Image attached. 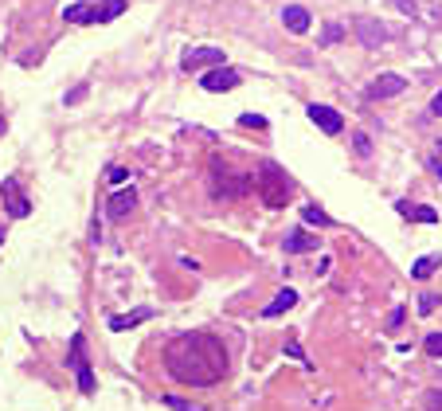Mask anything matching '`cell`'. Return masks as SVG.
Masks as SVG:
<instances>
[{
  "label": "cell",
  "mask_w": 442,
  "mask_h": 411,
  "mask_svg": "<svg viewBox=\"0 0 442 411\" xmlns=\"http://www.w3.org/2000/svg\"><path fill=\"white\" fill-rule=\"evenodd\" d=\"M407 91V79L403 75H380V79L368 87V98H395V94Z\"/></svg>",
  "instance_id": "30bf717a"
},
{
  "label": "cell",
  "mask_w": 442,
  "mask_h": 411,
  "mask_svg": "<svg viewBox=\"0 0 442 411\" xmlns=\"http://www.w3.org/2000/svg\"><path fill=\"white\" fill-rule=\"evenodd\" d=\"M153 317V310H129V313H118V317H110V329L121 333V329H133V325H141V321Z\"/></svg>",
  "instance_id": "e0dca14e"
},
{
  "label": "cell",
  "mask_w": 442,
  "mask_h": 411,
  "mask_svg": "<svg viewBox=\"0 0 442 411\" xmlns=\"http://www.w3.org/2000/svg\"><path fill=\"white\" fill-rule=\"evenodd\" d=\"M282 24L294 31V36H305L314 20H309V12H305L302 4H286V8H282Z\"/></svg>",
  "instance_id": "7c38bea8"
},
{
  "label": "cell",
  "mask_w": 442,
  "mask_h": 411,
  "mask_svg": "<svg viewBox=\"0 0 442 411\" xmlns=\"http://www.w3.org/2000/svg\"><path fill=\"white\" fill-rule=\"evenodd\" d=\"M67 364H71V372H75L79 388L90 396V391H94V368H90V361H87V337H82V333H75V337H71Z\"/></svg>",
  "instance_id": "3957f363"
},
{
  "label": "cell",
  "mask_w": 442,
  "mask_h": 411,
  "mask_svg": "<svg viewBox=\"0 0 442 411\" xmlns=\"http://www.w3.org/2000/svg\"><path fill=\"white\" fill-rule=\"evenodd\" d=\"M165 368L188 388H212L227 376V349L216 333H180L165 345Z\"/></svg>",
  "instance_id": "6da1fadb"
},
{
  "label": "cell",
  "mask_w": 442,
  "mask_h": 411,
  "mask_svg": "<svg viewBox=\"0 0 442 411\" xmlns=\"http://www.w3.org/2000/svg\"><path fill=\"white\" fill-rule=\"evenodd\" d=\"M356 31H360V43L364 47H380V43H388V28L376 20H368V16H360L356 20Z\"/></svg>",
  "instance_id": "8fae6325"
},
{
  "label": "cell",
  "mask_w": 442,
  "mask_h": 411,
  "mask_svg": "<svg viewBox=\"0 0 442 411\" xmlns=\"http://www.w3.org/2000/svg\"><path fill=\"white\" fill-rule=\"evenodd\" d=\"M305 114H309V121H314V126H317L321 133H329V137L344 130V118L333 110V106H321V102H314V106H309Z\"/></svg>",
  "instance_id": "8992f818"
},
{
  "label": "cell",
  "mask_w": 442,
  "mask_h": 411,
  "mask_svg": "<svg viewBox=\"0 0 442 411\" xmlns=\"http://www.w3.org/2000/svg\"><path fill=\"white\" fill-rule=\"evenodd\" d=\"M0 243H4V227H0Z\"/></svg>",
  "instance_id": "d6a6232c"
},
{
  "label": "cell",
  "mask_w": 442,
  "mask_h": 411,
  "mask_svg": "<svg viewBox=\"0 0 442 411\" xmlns=\"http://www.w3.org/2000/svg\"><path fill=\"white\" fill-rule=\"evenodd\" d=\"M184 70H200V67H227L223 63V51L219 47H188L184 51Z\"/></svg>",
  "instance_id": "52a82bcc"
},
{
  "label": "cell",
  "mask_w": 442,
  "mask_h": 411,
  "mask_svg": "<svg viewBox=\"0 0 442 411\" xmlns=\"http://www.w3.org/2000/svg\"><path fill=\"white\" fill-rule=\"evenodd\" d=\"M297 251H317V235H305L302 227H294L286 235V255H297Z\"/></svg>",
  "instance_id": "2e32d148"
},
{
  "label": "cell",
  "mask_w": 442,
  "mask_h": 411,
  "mask_svg": "<svg viewBox=\"0 0 442 411\" xmlns=\"http://www.w3.org/2000/svg\"><path fill=\"white\" fill-rule=\"evenodd\" d=\"M302 220L305 223H317V227H333V220H329V216H325L317 204H305V208H302Z\"/></svg>",
  "instance_id": "ffe728a7"
},
{
  "label": "cell",
  "mask_w": 442,
  "mask_h": 411,
  "mask_svg": "<svg viewBox=\"0 0 442 411\" xmlns=\"http://www.w3.org/2000/svg\"><path fill=\"white\" fill-rule=\"evenodd\" d=\"M82 94H87V87H75V91L67 94V102H71V106H75V102H82Z\"/></svg>",
  "instance_id": "f546056e"
},
{
  "label": "cell",
  "mask_w": 442,
  "mask_h": 411,
  "mask_svg": "<svg viewBox=\"0 0 442 411\" xmlns=\"http://www.w3.org/2000/svg\"><path fill=\"white\" fill-rule=\"evenodd\" d=\"M239 126H246V130H266V118H258V114H243Z\"/></svg>",
  "instance_id": "603a6c76"
},
{
  "label": "cell",
  "mask_w": 442,
  "mask_h": 411,
  "mask_svg": "<svg viewBox=\"0 0 442 411\" xmlns=\"http://www.w3.org/2000/svg\"><path fill=\"white\" fill-rule=\"evenodd\" d=\"M0 204H4V211H8L12 220H24V216H31V204L28 196H24L20 181L16 177H8V181L0 184Z\"/></svg>",
  "instance_id": "5b68a950"
},
{
  "label": "cell",
  "mask_w": 442,
  "mask_h": 411,
  "mask_svg": "<svg viewBox=\"0 0 442 411\" xmlns=\"http://www.w3.org/2000/svg\"><path fill=\"white\" fill-rule=\"evenodd\" d=\"M165 408H172V411H196V408H192V403L177 400V396H165Z\"/></svg>",
  "instance_id": "484cf974"
},
{
  "label": "cell",
  "mask_w": 442,
  "mask_h": 411,
  "mask_svg": "<svg viewBox=\"0 0 442 411\" xmlns=\"http://www.w3.org/2000/svg\"><path fill=\"white\" fill-rule=\"evenodd\" d=\"M356 153H360V157H372V141H368V137H364V133H356Z\"/></svg>",
  "instance_id": "d4e9b609"
},
{
  "label": "cell",
  "mask_w": 442,
  "mask_h": 411,
  "mask_svg": "<svg viewBox=\"0 0 442 411\" xmlns=\"http://www.w3.org/2000/svg\"><path fill=\"white\" fill-rule=\"evenodd\" d=\"M255 177H258V192H263L266 208H286V204H290L294 184H290V177H286L282 165H274V160H258Z\"/></svg>",
  "instance_id": "7a4b0ae2"
},
{
  "label": "cell",
  "mask_w": 442,
  "mask_h": 411,
  "mask_svg": "<svg viewBox=\"0 0 442 411\" xmlns=\"http://www.w3.org/2000/svg\"><path fill=\"white\" fill-rule=\"evenodd\" d=\"M427 165H431V172H434V177L442 181V160H427Z\"/></svg>",
  "instance_id": "1f68e13d"
},
{
  "label": "cell",
  "mask_w": 442,
  "mask_h": 411,
  "mask_svg": "<svg viewBox=\"0 0 442 411\" xmlns=\"http://www.w3.org/2000/svg\"><path fill=\"white\" fill-rule=\"evenodd\" d=\"M395 208H399V216H407V220H419V223H439V211H434V208H427V204H407V200H399Z\"/></svg>",
  "instance_id": "9a60e30c"
},
{
  "label": "cell",
  "mask_w": 442,
  "mask_h": 411,
  "mask_svg": "<svg viewBox=\"0 0 442 411\" xmlns=\"http://www.w3.org/2000/svg\"><path fill=\"white\" fill-rule=\"evenodd\" d=\"M341 40H344V28H341V24H325L321 43H341Z\"/></svg>",
  "instance_id": "44dd1931"
},
{
  "label": "cell",
  "mask_w": 442,
  "mask_h": 411,
  "mask_svg": "<svg viewBox=\"0 0 442 411\" xmlns=\"http://www.w3.org/2000/svg\"><path fill=\"white\" fill-rule=\"evenodd\" d=\"M403 317H407V313H403V310H392V317H388V329H399V325H403Z\"/></svg>",
  "instance_id": "4316f807"
},
{
  "label": "cell",
  "mask_w": 442,
  "mask_h": 411,
  "mask_svg": "<svg viewBox=\"0 0 442 411\" xmlns=\"http://www.w3.org/2000/svg\"><path fill=\"white\" fill-rule=\"evenodd\" d=\"M63 20L82 28V24H98V4H67L63 8Z\"/></svg>",
  "instance_id": "4fadbf2b"
},
{
  "label": "cell",
  "mask_w": 442,
  "mask_h": 411,
  "mask_svg": "<svg viewBox=\"0 0 442 411\" xmlns=\"http://www.w3.org/2000/svg\"><path fill=\"white\" fill-rule=\"evenodd\" d=\"M235 87H239V70L235 67H216V70H207L204 75V91H212V94L235 91Z\"/></svg>",
  "instance_id": "ba28073f"
},
{
  "label": "cell",
  "mask_w": 442,
  "mask_h": 411,
  "mask_svg": "<svg viewBox=\"0 0 442 411\" xmlns=\"http://www.w3.org/2000/svg\"><path fill=\"white\" fill-rule=\"evenodd\" d=\"M439 267H442V255H427V259H419V262L411 267V278H415V282L431 278V274L439 271Z\"/></svg>",
  "instance_id": "ac0fdd59"
},
{
  "label": "cell",
  "mask_w": 442,
  "mask_h": 411,
  "mask_svg": "<svg viewBox=\"0 0 442 411\" xmlns=\"http://www.w3.org/2000/svg\"><path fill=\"white\" fill-rule=\"evenodd\" d=\"M439 310V294H422L419 298V313H434Z\"/></svg>",
  "instance_id": "cb8c5ba5"
},
{
  "label": "cell",
  "mask_w": 442,
  "mask_h": 411,
  "mask_svg": "<svg viewBox=\"0 0 442 411\" xmlns=\"http://www.w3.org/2000/svg\"><path fill=\"white\" fill-rule=\"evenodd\" d=\"M431 114H442V91L434 94V102H431Z\"/></svg>",
  "instance_id": "4dcf8cb0"
},
{
  "label": "cell",
  "mask_w": 442,
  "mask_h": 411,
  "mask_svg": "<svg viewBox=\"0 0 442 411\" xmlns=\"http://www.w3.org/2000/svg\"><path fill=\"white\" fill-rule=\"evenodd\" d=\"M126 8H129V0H102V4H98V24H106V20H114V16H121Z\"/></svg>",
  "instance_id": "d6986e66"
},
{
  "label": "cell",
  "mask_w": 442,
  "mask_h": 411,
  "mask_svg": "<svg viewBox=\"0 0 442 411\" xmlns=\"http://www.w3.org/2000/svg\"><path fill=\"white\" fill-rule=\"evenodd\" d=\"M133 204H138V192H133V188H118V192H110V200H106V216H110V220H126L129 211H133Z\"/></svg>",
  "instance_id": "9c48e42d"
},
{
  "label": "cell",
  "mask_w": 442,
  "mask_h": 411,
  "mask_svg": "<svg viewBox=\"0 0 442 411\" xmlns=\"http://www.w3.org/2000/svg\"><path fill=\"white\" fill-rule=\"evenodd\" d=\"M422 349L431 352V357H442V333H431V337L422 341Z\"/></svg>",
  "instance_id": "7402d4cb"
},
{
  "label": "cell",
  "mask_w": 442,
  "mask_h": 411,
  "mask_svg": "<svg viewBox=\"0 0 442 411\" xmlns=\"http://www.w3.org/2000/svg\"><path fill=\"white\" fill-rule=\"evenodd\" d=\"M294 306H297V290H290V286H282V290H278V298L270 301V306H263V317H278V313L294 310Z\"/></svg>",
  "instance_id": "5bb4252c"
},
{
  "label": "cell",
  "mask_w": 442,
  "mask_h": 411,
  "mask_svg": "<svg viewBox=\"0 0 442 411\" xmlns=\"http://www.w3.org/2000/svg\"><path fill=\"white\" fill-rule=\"evenodd\" d=\"M395 8H399V12H411V16H415V12H419V0H395Z\"/></svg>",
  "instance_id": "83f0119b"
},
{
  "label": "cell",
  "mask_w": 442,
  "mask_h": 411,
  "mask_svg": "<svg viewBox=\"0 0 442 411\" xmlns=\"http://www.w3.org/2000/svg\"><path fill=\"white\" fill-rule=\"evenodd\" d=\"M106 177H110V181H114V184H118V181H126V169H121V165H114V169H110Z\"/></svg>",
  "instance_id": "f1b7e54d"
},
{
  "label": "cell",
  "mask_w": 442,
  "mask_h": 411,
  "mask_svg": "<svg viewBox=\"0 0 442 411\" xmlns=\"http://www.w3.org/2000/svg\"><path fill=\"white\" fill-rule=\"evenodd\" d=\"M212 177H216V184L227 192V196H246V192H251V177L235 172L231 169V160H223V157L212 160ZM223 192H219V196H223Z\"/></svg>",
  "instance_id": "277c9868"
}]
</instances>
